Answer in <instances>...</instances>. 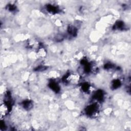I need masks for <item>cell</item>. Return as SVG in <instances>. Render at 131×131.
I'll return each instance as SVG.
<instances>
[{
    "instance_id": "1",
    "label": "cell",
    "mask_w": 131,
    "mask_h": 131,
    "mask_svg": "<svg viewBox=\"0 0 131 131\" xmlns=\"http://www.w3.org/2000/svg\"><path fill=\"white\" fill-rule=\"evenodd\" d=\"M9 112V106L6 103H3L0 106V113L1 116H5L7 115Z\"/></svg>"
},
{
    "instance_id": "2",
    "label": "cell",
    "mask_w": 131,
    "mask_h": 131,
    "mask_svg": "<svg viewBox=\"0 0 131 131\" xmlns=\"http://www.w3.org/2000/svg\"><path fill=\"white\" fill-rule=\"evenodd\" d=\"M67 80L69 82L75 83L77 82V81H78L79 78L77 75L73 74H71L68 75L67 78Z\"/></svg>"
}]
</instances>
